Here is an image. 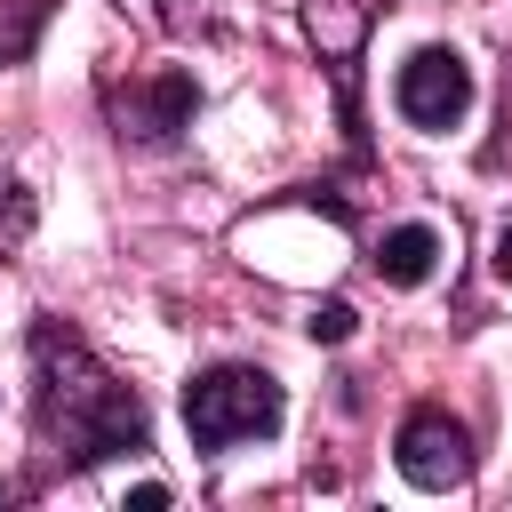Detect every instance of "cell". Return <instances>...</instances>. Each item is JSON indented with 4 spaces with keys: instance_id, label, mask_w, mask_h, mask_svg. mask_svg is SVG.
I'll return each instance as SVG.
<instances>
[{
    "instance_id": "6da1fadb",
    "label": "cell",
    "mask_w": 512,
    "mask_h": 512,
    "mask_svg": "<svg viewBox=\"0 0 512 512\" xmlns=\"http://www.w3.org/2000/svg\"><path fill=\"white\" fill-rule=\"evenodd\" d=\"M32 416H40V440L64 472H88L104 456H136L152 448V416L144 400L88 352L80 328L64 320H40L32 328Z\"/></svg>"
},
{
    "instance_id": "7a4b0ae2",
    "label": "cell",
    "mask_w": 512,
    "mask_h": 512,
    "mask_svg": "<svg viewBox=\"0 0 512 512\" xmlns=\"http://www.w3.org/2000/svg\"><path fill=\"white\" fill-rule=\"evenodd\" d=\"M280 416H288V392H280L272 368L216 360L184 384V432H192L200 456H224L232 440H264V432H280Z\"/></svg>"
},
{
    "instance_id": "3957f363",
    "label": "cell",
    "mask_w": 512,
    "mask_h": 512,
    "mask_svg": "<svg viewBox=\"0 0 512 512\" xmlns=\"http://www.w3.org/2000/svg\"><path fill=\"white\" fill-rule=\"evenodd\" d=\"M304 32L336 80V120L352 136V152H368V128H360V40H368V0H304Z\"/></svg>"
},
{
    "instance_id": "277c9868",
    "label": "cell",
    "mask_w": 512,
    "mask_h": 512,
    "mask_svg": "<svg viewBox=\"0 0 512 512\" xmlns=\"http://www.w3.org/2000/svg\"><path fill=\"white\" fill-rule=\"evenodd\" d=\"M392 464H400V480L408 488H432V496H448V488H464L472 480V432L448 416V408H416L408 424H400V440H392Z\"/></svg>"
},
{
    "instance_id": "5b68a950",
    "label": "cell",
    "mask_w": 512,
    "mask_h": 512,
    "mask_svg": "<svg viewBox=\"0 0 512 512\" xmlns=\"http://www.w3.org/2000/svg\"><path fill=\"white\" fill-rule=\"evenodd\" d=\"M392 104H400L408 128H432L440 136V128H456L472 112V64L456 48H416L400 64V80H392Z\"/></svg>"
},
{
    "instance_id": "8992f818",
    "label": "cell",
    "mask_w": 512,
    "mask_h": 512,
    "mask_svg": "<svg viewBox=\"0 0 512 512\" xmlns=\"http://www.w3.org/2000/svg\"><path fill=\"white\" fill-rule=\"evenodd\" d=\"M192 112H200L192 72H144V80H128V88L112 96V128H120V144H144V152L176 144V136L192 128Z\"/></svg>"
},
{
    "instance_id": "52a82bcc",
    "label": "cell",
    "mask_w": 512,
    "mask_h": 512,
    "mask_svg": "<svg viewBox=\"0 0 512 512\" xmlns=\"http://www.w3.org/2000/svg\"><path fill=\"white\" fill-rule=\"evenodd\" d=\"M432 264H440V232H432V224H392V232L376 240V272H384L392 288H424Z\"/></svg>"
},
{
    "instance_id": "ba28073f",
    "label": "cell",
    "mask_w": 512,
    "mask_h": 512,
    "mask_svg": "<svg viewBox=\"0 0 512 512\" xmlns=\"http://www.w3.org/2000/svg\"><path fill=\"white\" fill-rule=\"evenodd\" d=\"M48 16H56V0H0V64H32Z\"/></svg>"
},
{
    "instance_id": "9c48e42d",
    "label": "cell",
    "mask_w": 512,
    "mask_h": 512,
    "mask_svg": "<svg viewBox=\"0 0 512 512\" xmlns=\"http://www.w3.org/2000/svg\"><path fill=\"white\" fill-rule=\"evenodd\" d=\"M160 24H168L176 40H216V32H224V8H216V0H160Z\"/></svg>"
},
{
    "instance_id": "30bf717a",
    "label": "cell",
    "mask_w": 512,
    "mask_h": 512,
    "mask_svg": "<svg viewBox=\"0 0 512 512\" xmlns=\"http://www.w3.org/2000/svg\"><path fill=\"white\" fill-rule=\"evenodd\" d=\"M32 216H40L32 192H24L16 176H0V248H24V240H32Z\"/></svg>"
},
{
    "instance_id": "8fae6325",
    "label": "cell",
    "mask_w": 512,
    "mask_h": 512,
    "mask_svg": "<svg viewBox=\"0 0 512 512\" xmlns=\"http://www.w3.org/2000/svg\"><path fill=\"white\" fill-rule=\"evenodd\" d=\"M352 328H360V312H352L344 296H328V304H312V320H304V336H312V344H344Z\"/></svg>"
},
{
    "instance_id": "7c38bea8",
    "label": "cell",
    "mask_w": 512,
    "mask_h": 512,
    "mask_svg": "<svg viewBox=\"0 0 512 512\" xmlns=\"http://www.w3.org/2000/svg\"><path fill=\"white\" fill-rule=\"evenodd\" d=\"M160 504H168V488H160V480H144V488L128 496V512H160Z\"/></svg>"
},
{
    "instance_id": "4fadbf2b",
    "label": "cell",
    "mask_w": 512,
    "mask_h": 512,
    "mask_svg": "<svg viewBox=\"0 0 512 512\" xmlns=\"http://www.w3.org/2000/svg\"><path fill=\"white\" fill-rule=\"evenodd\" d=\"M496 272H504V280H512V216H504V224H496Z\"/></svg>"
},
{
    "instance_id": "5bb4252c",
    "label": "cell",
    "mask_w": 512,
    "mask_h": 512,
    "mask_svg": "<svg viewBox=\"0 0 512 512\" xmlns=\"http://www.w3.org/2000/svg\"><path fill=\"white\" fill-rule=\"evenodd\" d=\"M0 504H8V488H0Z\"/></svg>"
}]
</instances>
